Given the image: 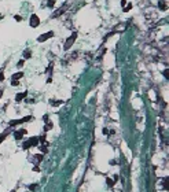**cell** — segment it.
<instances>
[{
	"label": "cell",
	"instance_id": "obj_29",
	"mask_svg": "<svg viewBox=\"0 0 169 192\" xmlns=\"http://www.w3.org/2000/svg\"><path fill=\"white\" fill-rule=\"evenodd\" d=\"M162 74H164V77H166V80H168V69H166V70H164Z\"/></svg>",
	"mask_w": 169,
	"mask_h": 192
},
{
	"label": "cell",
	"instance_id": "obj_4",
	"mask_svg": "<svg viewBox=\"0 0 169 192\" xmlns=\"http://www.w3.org/2000/svg\"><path fill=\"white\" fill-rule=\"evenodd\" d=\"M32 121V115H26V117H22V118H18V120H13L8 122V126L13 128V126H17V125H22V124H26V122H29Z\"/></svg>",
	"mask_w": 169,
	"mask_h": 192
},
{
	"label": "cell",
	"instance_id": "obj_16",
	"mask_svg": "<svg viewBox=\"0 0 169 192\" xmlns=\"http://www.w3.org/2000/svg\"><path fill=\"white\" fill-rule=\"evenodd\" d=\"M37 188H39V185H37V184H29V185H28V189H29L30 192H36Z\"/></svg>",
	"mask_w": 169,
	"mask_h": 192
},
{
	"label": "cell",
	"instance_id": "obj_13",
	"mask_svg": "<svg viewBox=\"0 0 169 192\" xmlns=\"http://www.w3.org/2000/svg\"><path fill=\"white\" fill-rule=\"evenodd\" d=\"M30 58H32V49H30V48L23 49V61H26V59H30Z\"/></svg>",
	"mask_w": 169,
	"mask_h": 192
},
{
	"label": "cell",
	"instance_id": "obj_21",
	"mask_svg": "<svg viewBox=\"0 0 169 192\" xmlns=\"http://www.w3.org/2000/svg\"><path fill=\"white\" fill-rule=\"evenodd\" d=\"M37 137H39V144H44V143H46V133H44V134H41V136H37Z\"/></svg>",
	"mask_w": 169,
	"mask_h": 192
},
{
	"label": "cell",
	"instance_id": "obj_14",
	"mask_svg": "<svg viewBox=\"0 0 169 192\" xmlns=\"http://www.w3.org/2000/svg\"><path fill=\"white\" fill-rule=\"evenodd\" d=\"M54 128V124H52V121H47L46 125H44V133H47V132H50V130Z\"/></svg>",
	"mask_w": 169,
	"mask_h": 192
},
{
	"label": "cell",
	"instance_id": "obj_28",
	"mask_svg": "<svg viewBox=\"0 0 169 192\" xmlns=\"http://www.w3.org/2000/svg\"><path fill=\"white\" fill-rule=\"evenodd\" d=\"M11 85H13V87H18V85H20V81H11Z\"/></svg>",
	"mask_w": 169,
	"mask_h": 192
},
{
	"label": "cell",
	"instance_id": "obj_22",
	"mask_svg": "<svg viewBox=\"0 0 169 192\" xmlns=\"http://www.w3.org/2000/svg\"><path fill=\"white\" fill-rule=\"evenodd\" d=\"M47 146H48L47 143L41 144V146H40V151H41V152H48V150H47Z\"/></svg>",
	"mask_w": 169,
	"mask_h": 192
},
{
	"label": "cell",
	"instance_id": "obj_8",
	"mask_svg": "<svg viewBox=\"0 0 169 192\" xmlns=\"http://www.w3.org/2000/svg\"><path fill=\"white\" fill-rule=\"evenodd\" d=\"M28 96V91H23V92H18V93L15 95V98H14V100H15V103H21V102L23 100V99Z\"/></svg>",
	"mask_w": 169,
	"mask_h": 192
},
{
	"label": "cell",
	"instance_id": "obj_19",
	"mask_svg": "<svg viewBox=\"0 0 169 192\" xmlns=\"http://www.w3.org/2000/svg\"><path fill=\"white\" fill-rule=\"evenodd\" d=\"M132 7H133V4H132V3H127V6H125V7L122 8V13H129Z\"/></svg>",
	"mask_w": 169,
	"mask_h": 192
},
{
	"label": "cell",
	"instance_id": "obj_17",
	"mask_svg": "<svg viewBox=\"0 0 169 192\" xmlns=\"http://www.w3.org/2000/svg\"><path fill=\"white\" fill-rule=\"evenodd\" d=\"M46 4H47V7H50V8H54L55 4H56V1L55 0H46Z\"/></svg>",
	"mask_w": 169,
	"mask_h": 192
},
{
	"label": "cell",
	"instance_id": "obj_24",
	"mask_svg": "<svg viewBox=\"0 0 169 192\" xmlns=\"http://www.w3.org/2000/svg\"><path fill=\"white\" fill-rule=\"evenodd\" d=\"M14 19H15L17 22H21V21L23 19V16H22V15H20V14H17V15H14Z\"/></svg>",
	"mask_w": 169,
	"mask_h": 192
},
{
	"label": "cell",
	"instance_id": "obj_9",
	"mask_svg": "<svg viewBox=\"0 0 169 192\" xmlns=\"http://www.w3.org/2000/svg\"><path fill=\"white\" fill-rule=\"evenodd\" d=\"M158 10L159 11H166L168 10V1H166V0H159L158 1Z\"/></svg>",
	"mask_w": 169,
	"mask_h": 192
},
{
	"label": "cell",
	"instance_id": "obj_30",
	"mask_svg": "<svg viewBox=\"0 0 169 192\" xmlns=\"http://www.w3.org/2000/svg\"><path fill=\"white\" fill-rule=\"evenodd\" d=\"M3 93H4V89H3V88H0V99L3 98Z\"/></svg>",
	"mask_w": 169,
	"mask_h": 192
},
{
	"label": "cell",
	"instance_id": "obj_31",
	"mask_svg": "<svg viewBox=\"0 0 169 192\" xmlns=\"http://www.w3.org/2000/svg\"><path fill=\"white\" fill-rule=\"evenodd\" d=\"M51 82H52V77H48L47 78V84H51Z\"/></svg>",
	"mask_w": 169,
	"mask_h": 192
},
{
	"label": "cell",
	"instance_id": "obj_27",
	"mask_svg": "<svg viewBox=\"0 0 169 192\" xmlns=\"http://www.w3.org/2000/svg\"><path fill=\"white\" fill-rule=\"evenodd\" d=\"M33 172L40 173V167H39V165H35V166H33Z\"/></svg>",
	"mask_w": 169,
	"mask_h": 192
},
{
	"label": "cell",
	"instance_id": "obj_6",
	"mask_svg": "<svg viewBox=\"0 0 169 192\" xmlns=\"http://www.w3.org/2000/svg\"><path fill=\"white\" fill-rule=\"evenodd\" d=\"M54 34H55V33L52 32V30H48V32L43 33V34H40V36L37 37V43H44V41H47V40L52 39V37H54Z\"/></svg>",
	"mask_w": 169,
	"mask_h": 192
},
{
	"label": "cell",
	"instance_id": "obj_32",
	"mask_svg": "<svg viewBox=\"0 0 169 192\" xmlns=\"http://www.w3.org/2000/svg\"><path fill=\"white\" fill-rule=\"evenodd\" d=\"M3 18H4V15L3 14H0V19H3Z\"/></svg>",
	"mask_w": 169,
	"mask_h": 192
},
{
	"label": "cell",
	"instance_id": "obj_26",
	"mask_svg": "<svg viewBox=\"0 0 169 192\" xmlns=\"http://www.w3.org/2000/svg\"><path fill=\"white\" fill-rule=\"evenodd\" d=\"M164 189H166V191H168V177H166V179H164Z\"/></svg>",
	"mask_w": 169,
	"mask_h": 192
},
{
	"label": "cell",
	"instance_id": "obj_15",
	"mask_svg": "<svg viewBox=\"0 0 169 192\" xmlns=\"http://www.w3.org/2000/svg\"><path fill=\"white\" fill-rule=\"evenodd\" d=\"M52 69H54V62H51V63H50V65H48V67L46 69V73L50 75V77H51V74H52Z\"/></svg>",
	"mask_w": 169,
	"mask_h": 192
},
{
	"label": "cell",
	"instance_id": "obj_11",
	"mask_svg": "<svg viewBox=\"0 0 169 192\" xmlns=\"http://www.w3.org/2000/svg\"><path fill=\"white\" fill-rule=\"evenodd\" d=\"M32 161L35 165H39V163L43 162V154H36V155L32 156Z\"/></svg>",
	"mask_w": 169,
	"mask_h": 192
},
{
	"label": "cell",
	"instance_id": "obj_10",
	"mask_svg": "<svg viewBox=\"0 0 169 192\" xmlns=\"http://www.w3.org/2000/svg\"><path fill=\"white\" fill-rule=\"evenodd\" d=\"M11 132H13V128H10V126H8V129H7V130H4L3 133L0 134V144H2L4 140H6V137L8 136V134L11 133Z\"/></svg>",
	"mask_w": 169,
	"mask_h": 192
},
{
	"label": "cell",
	"instance_id": "obj_23",
	"mask_svg": "<svg viewBox=\"0 0 169 192\" xmlns=\"http://www.w3.org/2000/svg\"><path fill=\"white\" fill-rule=\"evenodd\" d=\"M4 81V66L0 69V82Z\"/></svg>",
	"mask_w": 169,
	"mask_h": 192
},
{
	"label": "cell",
	"instance_id": "obj_5",
	"mask_svg": "<svg viewBox=\"0 0 169 192\" xmlns=\"http://www.w3.org/2000/svg\"><path fill=\"white\" fill-rule=\"evenodd\" d=\"M40 16L39 15H36V14H32L30 15V18H29V26L30 28H33V29H36V28H39L40 26Z\"/></svg>",
	"mask_w": 169,
	"mask_h": 192
},
{
	"label": "cell",
	"instance_id": "obj_2",
	"mask_svg": "<svg viewBox=\"0 0 169 192\" xmlns=\"http://www.w3.org/2000/svg\"><path fill=\"white\" fill-rule=\"evenodd\" d=\"M77 37H78V33L77 32H73L70 36L66 39V41H65V44H63V49L65 51H69V49L72 48L73 47V44L76 43V40H77Z\"/></svg>",
	"mask_w": 169,
	"mask_h": 192
},
{
	"label": "cell",
	"instance_id": "obj_20",
	"mask_svg": "<svg viewBox=\"0 0 169 192\" xmlns=\"http://www.w3.org/2000/svg\"><path fill=\"white\" fill-rule=\"evenodd\" d=\"M50 103H51V106H54V107H58V106H61L63 102L62 100H50Z\"/></svg>",
	"mask_w": 169,
	"mask_h": 192
},
{
	"label": "cell",
	"instance_id": "obj_3",
	"mask_svg": "<svg viewBox=\"0 0 169 192\" xmlns=\"http://www.w3.org/2000/svg\"><path fill=\"white\" fill-rule=\"evenodd\" d=\"M69 8H70V4H69V3L62 4V6L59 7V8H56V10L51 14V18H54V19H55V18H59V16L63 15V14H65L66 11L69 10Z\"/></svg>",
	"mask_w": 169,
	"mask_h": 192
},
{
	"label": "cell",
	"instance_id": "obj_7",
	"mask_svg": "<svg viewBox=\"0 0 169 192\" xmlns=\"http://www.w3.org/2000/svg\"><path fill=\"white\" fill-rule=\"evenodd\" d=\"M25 134H28V130L25 129V128H20L18 130H15L14 132V139H15L17 141H21L23 139V136Z\"/></svg>",
	"mask_w": 169,
	"mask_h": 192
},
{
	"label": "cell",
	"instance_id": "obj_25",
	"mask_svg": "<svg viewBox=\"0 0 169 192\" xmlns=\"http://www.w3.org/2000/svg\"><path fill=\"white\" fill-rule=\"evenodd\" d=\"M23 65H25V61H23V59H21L20 62L17 63V69H21V67H23Z\"/></svg>",
	"mask_w": 169,
	"mask_h": 192
},
{
	"label": "cell",
	"instance_id": "obj_12",
	"mask_svg": "<svg viewBox=\"0 0 169 192\" xmlns=\"http://www.w3.org/2000/svg\"><path fill=\"white\" fill-rule=\"evenodd\" d=\"M22 77H23V72H17L11 75V81H20Z\"/></svg>",
	"mask_w": 169,
	"mask_h": 192
},
{
	"label": "cell",
	"instance_id": "obj_18",
	"mask_svg": "<svg viewBox=\"0 0 169 192\" xmlns=\"http://www.w3.org/2000/svg\"><path fill=\"white\" fill-rule=\"evenodd\" d=\"M106 182H107V185L111 187V188L116 185V181H114V179H111V177H107V179H106Z\"/></svg>",
	"mask_w": 169,
	"mask_h": 192
},
{
	"label": "cell",
	"instance_id": "obj_1",
	"mask_svg": "<svg viewBox=\"0 0 169 192\" xmlns=\"http://www.w3.org/2000/svg\"><path fill=\"white\" fill-rule=\"evenodd\" d=\"M39 146V137L37 136H33L29 137L26 141L22 143V150H29V148H33V147Z\"/></svg>",
	"mask_w": 169,
	"mask_h": 192
}]
</instances>
